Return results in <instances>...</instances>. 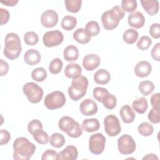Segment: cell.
Returning <instances> with one entry per match:
<instances>
[{"instance_id": "db71d44e", "label": "cell", "mask_w": 160, "mask_h": 160, "mask_svg": "<svg viewBox=\"0 0 160 160\" xmlns=\"http://www.w3.org/2000/svg\"><path fill=\"white\" fill-rule=\"evenodd\" d=\"M143 160L144 159H158V156L154 154H148L142 158Z\"/></svg>"}, {"instance_id": "f1b7e54d", "label": "cell", "mask_w": 160, "mask_h": 160, "mask_svg": "<svg viewBox=\"0 0 160 160\" xmlns=\"http://www.w3.org/2000/svg\"><path fill=\"white\" fill-rule=\"evenodd\" d=\"M138 32L134 29H128L122 35V39L125 42L129 44H134L138 38Z\"/></svg>"}, {"instance_id": "4316f807", "label": "cell", "mask_w": 160, "mask_h": 160, "mask_svg": "<svg viewBox=\"0 0 160 160\" xmlns=\"http://www.w3.org/2000/svg\"><path fill=\"white\" fill-rule=\"evenodd\" d=\"M77 24V19L72 16H65L61 21V25L62 29L66 31L72 30Z\"/></svg>"}, {"instance_id": "4dcf8cb0", "label": "cell", "mask_w": 160, "mask_h": 160, "mask_svg": "<svg viewBox=\"0 0 160 160\" xmlns=\"http://www.w3.org/2000/svg\"><path fill=\"white\" fill-rule=\"evenodd\" d=\"M49 141L52 147L59 148L65 144V138L62 134L56 132L51 136Z\"/></svg>"}, {"instance_id": "e0dca14e", "label": "cell", "mask_w": 160, "mask_h": 160, "mask_svg": "<svg viewBox=\"0 0 160 160\" xmlns=\"http://www.w3.org/2000/svg\"><path fill=\"white\" fill-rule=\"evenodd\" d=\"M152 71L151 64L146 61L138 62L134 67L135 74L139 78H144L149 76Z\"/></svg>"}, {"instance_id": "2e32d148", "label": "cell", "mask_w": 160, "mask_h": 160, "mask_svg": "<svg viewBox=\"0 0 160 160\" xmlns=\"http://www.w3.org/2000/svg\"><path fill=\"white\" fill-rule=\"evenodd\" d=\"M128 22L130 26L136 29H139L144 26L145 18L141 12L136 11L128 16Z\"/></svg>"}, {"instance_id": "cb8c5ba5", "label": "cell", "mask_w": 160, "mask_h": 160, "mask_svg": "<svg viewBox=\"0 0 160 160\" xmlns=\"http://www.w3.org/2000/svg\"><path fill=\"white\" fill-rule=\"evenodd\" d=\"M100 128V123L97 119H85L82 122V129L86 132H92L98 131Z\"/></svg>"}, {"instance_id": "9a60e30c", "label": "cell", "mask_w": 160, "mask_h": 160, "mask_svg": "<svg viewBox=\"0 0 160 160\" xmlns=\"http://www.w3.org/2000/svg\"><path fill=\"white\" fill-rule=\"evenodd\" d=\"M78 152L77 148L72 145L66 147L57 156L58 160H75L77 159Z\"/></svg>"}, {"instance_id": "7c38bea8", "label": "cell", "mask_w": 160, "mask_h": 160, "mask_svg": "<svg viewBox=\"0 0 160 160\" xmlns=\"http://www.w3.org/2000/svg\"><path fill=\"white\" fill-rule=\"evenodd\" d=\"M79 109L84 116H92L98 111V105L92 99H86L81 102Z\"/></svg>"}, {"instance_id": "f35d334b", "label": "cell", "mask_w": 160, "mask_h": 160, "mask_svg": "<svg viewBox=\"0 0 160 160\" xmlns=\"http://www.w3.org/2000/svg\"><path fill=\"white\" fill-rule=\"evenodd\" d=\"M137 1L136 0H122L121 1V8L124 11L132 12L137 8Z\"/></svg>"}, {"instance_id": "ffe728a7", "label": "cell", "mask_w": 160, "mask_h": 160, "mask_svg": "<svg viewBox=\"0 0 160 160\" xmlns=\"http://www.w3.org/2000/svg\"><path fill=\"white\" fill-rule=\"evenodd\" d=\"M119 114L122 121L126 124L132 122L136 117L134 111L132 109L131 107L128 104L124 105L121 108Z\"/></svg>"}, {"instance_id": "30bf717a", "label": "cell", "mask_w": 160, "mask_h": 160, "mask_svg": "<svg viewBox=\"0 0 160 160\" xmlns=\"http://www.w3.org/2000/svg\"><path fill=\"white\" fill-rule=\"evenodd\" d=\"M63 39V34L59 30L47 31L42 37V42L44 46L48 48H52L61 44Z\"/></svg>"}, {"instance_id": "b9f144b4", "label": "cell", "mask_w": 160, "mask_h": 160, "mask_svg": "<svg viewBox=\"0 0 160 160\" xmlns=\"http://www.w3.org/2000/svg\"><path fill=\"white\" fill-rule=\"evenodd\" d=\"M160 108H152L148 114L149 121L153 124H158L160 122V115H159Z\"/></svg>"}, {"instance_id": "7a4b0ae2", "label": "cell", "mask_w": 160, "mask_h": 160, "mask_svg": "<svg viewBox=\"0 0 160 160\" xmlns=\"http://www.w3.org/2000/svg\"><path fill=\"white\" fill-rule=\"evenodd\" d=\"M124 15V11L119 6H115L111 9L105 11L101 16V22L103 28L106 30L115 29Z\"/></svg>"}, {"instance_id": "7402d4cb", "label": "cell", "mask_w": 160, "mask_h": 160, "mask_svg": "<svg viewBox=\"0 0 160 160\" xmlns=\"http://www.w3.org/2000/svg\"><path fill=\"white\" fill-rule=\"evenodd\" d=\"M74 39L78 43L84 44L88 43L91 39V36L84 28H78L73 33Z\"/></svg>"}, {"instance_id": "8d00e7d4", "label": "cell", "mask_w": 160, "mask_h": 160, "mask_svg": "<svg viewBox=\"0 0 160 160\" xmlns=\"http://www.w3.org/2000/svg\"><path fill=\"white\" fill-rule=\"evenodd\" d=\"M24 40L27 45L34 46L38 42L39 37L35 32L29 31L24 35Z\"/></svg>"}, {"instance_id": "f5cc1de1", "label": "cell", "mask_w": 160, "mask_h": 160, "mask_svg": "<svg viewBox=\"0 0 160 160\" xmlns=\"http://www.w3.org/2000/svg\"><path fill=\"white\" fill-rule=\"evenodd\" d=\"M18 0H5L1 1V2L7 6H14L18 3Z\"/></svg>"}, {"instance_id": "1f68e13d", "label": "cell", "mask_w": 160, "mask_h": 160, "mask_svg": "<svg viewBox=\"0 0 160 160\" xmlns=\"http://www.w3.org/2000/svg\"><path fill=\"white\" fill-rule=\"evenodd\" d=\"M64 2L67 11L72 13L79 12L81 8L82 1L81 0H66Z\"/></svg>"}, {"instance_id": "bcb514c9", "label": "cell", "mask_w": 160, "mask_h": 160, "mask_svg": "<svg viewBox=\"0 0 160 160\" xmlns=\"http://www.w3.org/2000/svg\"><path fill=\"white\" fill-rule=\"evenodd\" d=\"M0 144L1 146L5 145L8 144L11 139V134L10 133L5 130V129H1L0 131Z\"/></svg>"}, {"instance_id": "9c48e42d", "label": "cell", "mask_w": 160, "mask_h": 160, "mask_svg": "<svg viewBox=\"0 0 160 160\" xmlns=\"http://www.w3.org/2000/svg\"><path fill=\"white\" fill-rule=\"evenodd\" d=\"M106 138L101 133L92 134L89 140V149L94 154H101L105 148Z\"/></svg>"}, {"instance_id": "60d3db41", "label": "cell", "mask_w": 160, "mask_h": 160, "mask_svg": "<svg viewBox=\"0 0 160 160\" xmlns=\"http://www.w3.org/2000/svg\"><path fill=\"white\" fill-rule=\"evenodd\" d=\"M108 93L109 92L107 90V89L102 87H96L93 89L92 94L94 98L96 101L99 102H102L104 96Z\"/></svg>"}, {"instance_id": "e575fe53", "label": "cell", "mask_w": 160, "mask_h": 160, "mask_svg": "<svg viewBox=\"0 0 160 160\" xmlns=\"http://www.w3.org/2000/svg\"><path fill=\"white\" fill-rule=\"evenodd\" d=\"M102 102L103 104V106L106 109L111 110L116 107L117 103V99L116 96L113 94L108 93L104 96L102 101Z\"/></svg>"}, {"instance_id": "d4e9b609", "label": "cell", "mask_w": 160, "mask_h": 160, "mask_svg": "<svg viewBox=\"0 0 160 160\" xmlns=\"http://www.w3.org/2000/svg\"><path fill=\"white\" fill-rule=\"evenodd\" d=\"M63 55L66 61H74L78 59L79 50L76 46L69 45L64 49Z\"/></svg>"}, {"instance_id": "5bb4252c", "label": "cell", "mask_w": 160, "mask_h": 160, "mask_svg": "<svg viewBox=\"0 0 160 160\" xmlns=\"http://www.w3.org/2000/svg\"><path fill=\"white\" fill-rule=\"evenodd\" d=\"M99 56L94 54H89L85 56L82 59V66L87 71H93L100 64Z\"/></svg>"}, {"instance_id": "d6986e66", "label": "cell", "mask_w": 160, "mask_h": 160, "mask_svg": "<svg viewBox=\"0 0 160 160\" xmlns=\"http://www.w3.org/2000/svg\"><path fill=\"white\" fill-rule=\"evenodd\" d=\"M41 54L39 52L34 49H28L24 55V59L26 64L33 66L38 64L41 61Z\"/></svg>"}, {"instance_id": "ab89813d", "label": "cell", "mask_w": 160, "mask_h": 160, "mask_svg": "<svg viewBox=\"0 0 160 160\" xmlns=\"http://www.w3.org/2000/svg\"><path fill=\"white\" fill-rule=\"evenodd\" d=\"M152 44V39L148 36H142L137 42V47L142 51L148 49Z\"/></svg>"}, {"instance_id": "836d02e7", "label": "cell", "mask_w": 160, "mask_h": 160, "mask_svg": "<svg viewBox=\"0 0 160 160\" xmlns=\"http://www.w3.org/2000/svg\"><path fill=\"white\" fill-rule=\"evenodd\" d=\"M138 130L141 135L143 136H149L152 134L154 132V128L150 123L144 122L139 125Z\"/></svg>"}, {"instance_id": "f546056e", "label": "cell", "mask_w": 160, "mask_h": 160, "mask_svg": "<svg viewBox=\"0 0 160 160\" xmlns=\"http://www.w3.org/2000/svg\"><path fill=\"white\" fill-rule=\"evenodd\" d=\"M139 91L144 96H148L154 89V84L150 81H142L139 84Z\"/></svg>"}, {"instance_id": "3957f363", "label": "cell", "mask_w": 160, "mask_h": 160, "mask_svg": "<svg viewBox=\"0 0 160 160\" xmlns=\"http://www.w3.org/2000/svg\"><path fill=\"white\" fill-rule=\"evenodd\" d=\"M5 46L4 55L10 60L17 59L22 51L20 38L17 34L14 32L8 33L4 39Z\"/></svg>"}, {"instance_id": "74e56055", "label": "cell", "mask_w": 160, "mask_h": 160, "mask_svg": "<svg viewBox=\"0 0 160 160\" xmlns=\"http://www.w3.org/2000/svg\"><path fill=\"white\" fill-rule=\"evenodd\" d=\"M85 29L89 32L91 36H97L100 32V28L98 22L94 21H89L86 25Z\"/></svg>"}, {"instance_id": "8fae6325", "label": "cell", "mask_w": 160, "mask_h": 160, "mask_svg": "<svg viewBox=\"0 0 160 160\" xmlns=\"http://www.w3.org/2000/svg\"><path fill=\"white\" fill-rule=\"evenodd\" d=\"M42 25L47 28L55 26L58 22V13L52 9H48L42 12L41 16Z\"/></svg>"}, {"instance_id": "681fc988", "label": "cell", "mask_w": 160, "mask_h": 160, "mask_svg": "<svg viewBox=\"0 0 160 160\" xmlns=\"http://www.w3.org/2000/svg\"><path fill=\"white\" fill-rule=\"evenodd\" d=\"M150 101L152 108H160V94L159 92L153 94L151 97Z\"/></svg>"}, {"instance_id": "8992f818", "label": "cell", "mask_w": 160, "mask_h": 160, "mask_svg": "<svg viewBox=\"0 0 160 160\" xmlns=\"http://www.w3.org/2000/svg\"><path fill=\"white\" fill-rule=\"evenodd\" d=\"M44 103L45 106L49 110L59 109L65 104L66 97L62 92L55 91L46 95Z\"/></svg>"}, {"instance_id": "d590c367", "label": "cell", "mask_w": 160, "mask_h": 160, "mask_svg": "<svg viewBox=\"0 0 160 160\" xmlns=\"http://www.w3.org/2000/svg\"><path fill=\"white\" fill-rule=\"evenodd\" d=\"M31 77L37 82H42L47 78L46 71L43 68H37L32 70Z\"/></svg>"}, {"instance_id": "603a6c76", "label": "cell", "mask_w": 160, "mask_h": 160, "mask_svg": "<svg viewBox=\"0 0 160 160\" xmlns=\"http://www.w3.org/2000/svg\"><path fill=\"white\" fill-rule=\"evenodd\" d=\"M110 79L111 75L109 72L104 69L98 70L94 74V82L98 84H106L109 82Z\"/></svg>"}, {"instance_id": "4fadbf2b", "label": "cell", "mask_w": 160, "mask_h": 160, "mask_svg": "<svg viewBox=\"0 0 160 160\" xmlns=\"http://www.w3.org/2000/svg\"><path fill=\"white\" fill-rule=\"evenodd\" d=\"M77 123L78 122L74 121L72 118L65 116L59 119L58 126L60 130L66 132L69 136L76 127Z\"/></svg>"}, {"instance_id": "52a82bcc", "label": "cell", "mask_w": 160, "mask_h": 160, "mask_svg": "<svg viewBox=\"0 0 160 160\" xmlns=\"http://www.w3.org/2000/svg\"><path fill=\"white\" fill-rule=\"evenodd\" d=\"M136 142L129 134H124L118 139V148L119 152L124 155L131 154L136 149Z\"/></svg>"}, {"instance_id": "f6af8a7d", "label": "cell", "mask_w": 160, "mask_h": 160, "mask_svg": "<svg viewBox=\"0 0 160 160\" xmlns=\"http://www.w3.org/2000/svg\"><path fill=\"white\" fill-rule=\"evenodd\" d=\"M160 25L158 23L152 24L149 28V32L150 35L154 39H158L160 38Z\"/></svg>"}, {"instance_id": "f907efd6", "label": "cell", "mask_w": 160, "mask_h": 160, "mask_svg": "<svg viewBox=\"0 0 160 160\" xmlns=\"http://www.w3.org/2000/svg\"><path fill=\"white\" fill-rule=\"evenodd\" d=\"M82 129L81 127L79 122H78L76 127L74 128V129H73L72 132L69 135V136L71 138H79V136H81L82 135Z\"/></svg>"}, {"instance_id": "5b68a950", "label": "cell", "mask_w": 160, "mask_h": 160, "mask_svg": "<svg viewBox=\"0 0 160 160\" xmlns=\"http://www.w3.org/2000/svg\"><path fill=\"white\" fill-rule=\"evenodd\" d=\"M22 91L26 96L28 101L32 104L40 102L43 96L42 89L33 82L26 83L22 88Z\"/></svg>"}, {"instance_id": "7bdbcfd3", "label": "cell", "mask_w": 160, "mask_h": 160, "mask_svg": "<svg viewBox=\"0 0 160 160\" xmlns=\"http://www.w3.org/2000/svg\"><path fill=\"white\" fill-rule=\"evenodd\" d=\"M43 126L42 122L38 119H33L31 121L28 125V132L32 134L33 132L38 129H42Z\"/></svg>"}, {"instance_id": "44dd1931", "label": "cell", "mask_w": 160, "mask_h": 160, "mask_svg": "<svg viewBox=\"0 0 160 160\" xmlns=\"http://www.w3.org/2000/svg\"><path fill=\"white\" fill-rule=\"evenodd\" d=\"M141 4L145 11L150 16L156 14L159 11V2L157 0H141Z\"/></svg>"}, {"instance_id": "ba28073f", "label": "cell", "mask_w": 160, "mask_h": 160, "mask_svg": "<svg viewBox=\"0 0 160 160\" xmlns=\"http://www.w3.org/2000/svg\"><path fill=\"white\" fill-rule=\"evenodd\" d=\"M104 125L105 132L109 136H116L121 131L120 122L115 115L107 116L104 119Z\"/></svg>"}, {"instance_id": "c3c4849f", "label": "cell", "mask_w": 160, "mask_h": 160, "mask_svg": "<svg viewBox=\"0 0 160 160\" xmlns=\"http://www.w3.org/2000/svg\"><path fill=\"white\" fill-rule=\"evenodd\" d=\"M0 12H1V25H4V24H6L10 18V14L9 11L7 9H5L4 8H0Z\"/></svg>"}, {"instance_id": "7dc6e473", "label": "cell", "mask_w": 160, "mask_h": 160, "mask_svg": "<svg viewBox=\"0 0 160 160\" xmlns=\"http://www.w3.org/2000/svg\"><path fill=\"white\" fill-rule=\"evenodd\" d=\"M151 55L152 58L156 61H160V43H156L151 50Z\"/></svg>"}, {"instance_id": "ac0fdd59", "label": "cell", "mask_w": 160, "mask_h": 160, "mask_svg": "<svg viewBox=\"0 0 160 160\" xmlns=\"http://www.w3.org/2000/svg\"><path fill=\"white\" fill-rule=\"evenodd\" d=\"M82 69L78 63L72 62L68 64L64 69L65 76L70 79H75L81 76Z\"/></svg>"}, {"instance_id": "ee69618b", "label": "cell", "mask_w": 160, "mask_h": 160, "mask_svg": "<svg viewBox=\"0 0 160 160\" xmlns=\"http://www.w3.org/2000/svg\"><path fill=\"white\" fill-rule=\"evenodd\" d=\"M58 153L53 149H48L44 151L42 155V160H54L57 159Z\"/></svg>"}, {"instance_id": "83f0119b", "label": "cell", "mask_w": 160, "mask_h": 160, "mask_svg": "<svg viewBox=\"0 0 160 160\" xmlns=\"http://www.w3.org/2000/svg\"><path fill=\"white\" fill-rule=\"evenodd\" d=\"M34 139L41 144H46L49 140V136L42 129H36L32 134Z\"/></svg>"}, {"instance_id": "6da1fadb", "label": "cell", "mask_w": 160, "mask_h": 160, "mask_svg": "<svg viewBox=\"0 0 160 160\" xmlns=\"http://www.w3.org/2000/svg\"><path fill=\"white\" fill-rule=\"evenodd\" d=\"M12 148L13 158L16 160H28L36 151V146L24 137L16 138Z\"/></svg>"}, {"instance_id": "277c9868", "label": "cell", "mask_w": 160, "mask_h": 160, "mask_svg": "<svg viewBox=\"0 0 160 160\" xmlns=\"http://www.w3.org/2000/svg\"><path fill=\"white\" fill-rule=\"evenodd\" d=\"M88 84V78L84 76L73 79L68 90L69 98L74 101L81 99L87 92Z\"/></svg>"}, {"instance_id": "d6a6232c", "label": "cell", "mask_w": 160, "mask_h": 160, "mask_svg": "<svg viewBox=\"0 0 160 160\" xmlns=\"http://www.w3.org/2000/svg\"><path fill=\"white\" fill-rule=\"evenodd\" d=\"M62 66L63 63L60 58H54L51 61L49 65V71L52 74H58L61 72Z\"/></svg>"}, {"instance_id": "816d5d0a", "label": "cell", "mask_w": 160, "mask_h": 160, "mask_svg": "<svg viewBox=\"0 0 160 160\" xmlns=\"http://www.w3.org/2000/svg\"><path fill=\"white\" fill-rule=\"evenodd\" d=\"M1 62V66H0V70H1V76H3L4 75H6L8 71H9V65L8 64V62H6V61H3V59H1L0 60Z\"/></svg>"}, {"instance_id": "484cf974", "label": "cell", "mask_w": 160, "mask_h": 160, "mask_svg": "<svg viewBox=\"0 0 160 160\" xmlns=\"http://www.w3.org/2000/svg\"><path fill=\"white\" fill-rule=\"evenodd\" d=\"M132 108L139 114H144L148 108L147 99L144 97H141L133 101L132 103Z\"/></svg>"}]
</instances>
